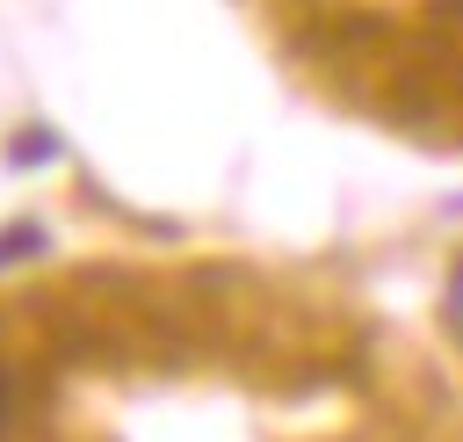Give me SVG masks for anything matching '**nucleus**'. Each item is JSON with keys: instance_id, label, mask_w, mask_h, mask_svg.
Listing matches in <instances>:
<instances>
[{"instance_id": "f257e3e1", "label": "nucleus", "mask_w": 463, "mask_h": 442, "mask_svg": "<svg viewBox=\"0 0 463 442\" xmlns=\"http://www.w3.org/2000/svg\"><path fill=\"white\" fill-rule=\"evenodd\" d=\"M7 420H14V377H7V362H0V435H7Z\"/></svg>"}]
</instances>
